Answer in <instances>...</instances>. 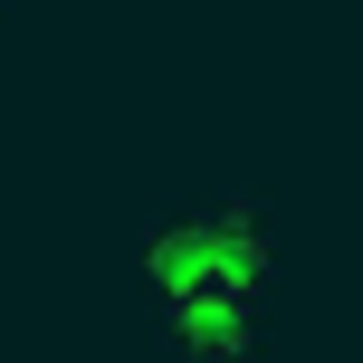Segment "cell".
Instances as JSON below:
<instances>
[{
	"mask_svg": "<svg viewBox=\"0 0 363 363\" xmlns=\"http://www.w3.org/2000/svg\"><path fill=\"white\" fill-rule=\"evenodd\" d=\"M134 287L144 306H182V296H249L277 306L287 287V239H277V201L249 182H201L172 191L134 239Z\"/></svg>",
	"mask_w": 363,
	"mask_h": 363,
	"instance_id": "6da1fadb",
	"label": "cell"
}]
</instances>
